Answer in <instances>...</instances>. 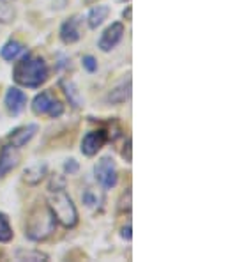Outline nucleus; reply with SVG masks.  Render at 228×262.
Listing matches in <instances>:
<instances>
[{"instance_id":"a878e982","label":"nucleus","mask_w":228,"mask_h":262,"mask_svg":"<svg viewBox=\"0 0 228 262\" xmlns=\"http://www.w3.org/2000/svg\"><path fill=\"white\" fill-rule=\"evenodd\" d=\"M121 236L124 237L126 241L133 239V234H131V223H127V225L122 227V229H121Z\"/></svg>"},{"instance_id":"0eeeda50","label":"nucleus","mask_w":228,"mask_h":262,"mask_svg":"<svg viewBox=\"0 0 228 262\" xmlns=\"http://www.w3.org/2000/svg\"><path fill=\"white\" fill-rule=\"evenodd\" d=\"M20 165V152L14 145H4L0 151V179H4L11 170Z\"/></svg>"},{"instance_id":"6e6552de","label":"nucleus","mask_w":228,"mask_h":262,"mask_svg":"<svg viewBox=\"0 0 228 262\" xmlns=\"http://www.w3.org/2000/svg\"><path fill=\"white\" fill-rule=\"evenodd\" d=\"M4 103H6V108L9 110V114L20 115L27 106V94L18 87H9L4 96Z\"/></svg>"},{"instance_id":"7ed1b4c3","label":"nucleus","mask_w":228,"mask_h":262,"mask_svg":"<svg viewBox=\"0 0 228 262\" xmlns=\"http://www.w3.org/2000/svg\"><path fill=\"white\" fill-rule=\"evenodd\" d=\"M57 222L53 218V214L50 213L48 206L46 207H36L30 213L29 222L25 225V236L30 241H42L46 237H50L55 232Z\"/></svg>"},{"instance_id":"5701e85b","label":"nucleus","mask_w":228,"mask_h":262,"mask_svg":"<svg viewBox=\"0 0 228 262\" xmlns=\"http://www.w3.org/2000/svg\"><path fill=\"white\" fill-rule=\"evenodd\" d=\"M78 168H80V165H78V161L76 160H67L64 163V172L65 174H69V176H73V174H76V172H78Z\"/></svg>"},{"instance_id":"2eb2a0df","label":"nucleus","mask_w":228,"mask_h":262,"mask_svg":"<svg viewBox=\"0 0 228 262\" xmlns=\"http://www.w3.org/2000/svg\"><path fill=\"white\" fill-rule=\"evenodd\" d=\"M60 87L64 89L65 98L69 99V103H71V105L75 106V108H78V106L83 105L82 92L78 91V87H76L75 83L71 82V80H62V82H60Z\"/></svg>"},{"instance_id":"9b49d317","label":"nucleus","mask_w":228,"mask_h":262,"mask_svg":"<svg viewBox=\"0 0 228 262\" xmlns=\"http://www.w3.org/2000/svg\"><path fill=\"white\" fill-rule=\"evenodd\" d=\"M46 176H48V165H46L44 161H37V163L30 165L29 168H25V172H23V181H25L27 184H30V186H36V184H39Z\"/></svg>"},{"instance_id":"f3484780","label":"nucleus","mask_w":228,"mask_h":262,"mask_svg":"<svg viewBox=\"0 0 228 262\" xmlns=\"http://www.w3.org/2000/svg\"><path fill=\"white\" fill-rule=\"evenodd\" d=\"M82 202L85 204V207L88 209H98L103 204V195L99 191H96L94 188H87L82 193Z\"/></svg>"},{"instance_id":"20e7f679","label":"nucleus","mask_w":228,"mask_h":262,"mask_svg":"<svg viewBox=\"0 0 228 262\" xmlns=\"http://www.w3.org/2000/svg\"><path fill=\"white\" fill-rule=\"evenodd\" d=\"M96 181L103 190H111L117 186V167L110 156H103L94 167Z\"/></svg>"},{"instance_id":"f8f14e48","label":"nucleus","mask_w":228,"mask_h":262,"mask_svg":"<svg viewBox=\"0 0 228 262\" xmlns=\"http://www.w3.org/2000/svg\"><path fill=\"white\" fill-rule=\"evenodd\" d=\"M129 98H131V78H127L126 82H122L121 85H117L108 92L106 103L108 105H122Z\"/></svg>"},{"instance_id":"b1692460","label":"nucleus","mask_w":228,"mask_h":262,"mask_svg":"<svg viewBox=\"0 0 228 262\" xmlns=\"http://www.w3.org/2000/svg\"><path fill=\"white\" fill-rule=\"evenodd\" d=\"M65 188V181L62 176H57L52 179V183H50V191H57V190H64Z\"/></svg>"},{"instance_id":"4be33fe9","label":"nucleus","mask_w":228,"mask_h":262,"mask_svg":"<svg viewBox=\"0 0 228 262\" xmlns=\"http://www.w3.org/2000/svg\"><path fill=\"white\" fill-rule=\"evenodd\" d=\"M82 64H83V68L87 69L88 73H96V71H98V60H96L92 55H85L83 59H82Z\"/></svg>"},{"instance_id":"f257e3e1","label":"nucleus","mask_w":228,"mask_h":262,"mask_svg":"<svg viewBox=\"0 0 228 262\" xmlns=\"http://www.w3.org/2000/svg\"><path fill=\"white\" fill-rule=\"evenodd\" d=\"M18 62L13 68V80L21 87L37 89L48 80V66L44 59L32 53H23V57L16 59Z\"/></svg>"},{"instance_id":"412c9836","label":"nucleus","mask_w":228,"mask_h":262,"mask_svg":"<svg viewBox=\"0 0 228 262\" xmlns=\"http://www.w3.org/2000/svg\"><path fill=\"white\" fill-rule=\"evenodd\" d=\"M62 114H64V105L59 101V99H53L52 105H50V108H48V114H46V115H50L52 119H59Z\"/></svg>"},{"instance_id":"a211bd4d","label":"nucleus","mask_w":228,"mask_h":262,"mask_svg":"<svg viewBox=\"0 0 228 262\" xmlns=\"http://www.w3.org/2000/svg\"><path fill=\"white\" fill-rule=\"evenodd\" d=\"M14 232L9 223V216L6 213H0V243H9L13 239Z\"/></svg>"},{"instance_id":"ddd939ff","label":"nucleus","mask_w":228,"mask_h":262,"mask_svg":"<svg viewBox=\"0 0 228 262\" xmlns=\"http://www.w3.org/2000/svg\"><path fill=\"white\" fill-rule=\"evenodd\" d=\"M25 52L27 50L21 43H18V41H7V43L2 46V50H0V57H2L4 60L13 62V60L20 59Z\"/></svg>"},{"instance_id":"bb28decb","label":"nucleus","mask_w":228,"mask_h":262,"mask_svg":"<svg viewBox=\"0 0 228 262\" xmlns=\"http://www.w3.org/2000/svg\"><path fill=\"white\" fill-rule=\"evenodd\" d=\"M124 18L131 20V7H127V11H124Z\"/></svg>"},{"instance_id":"aec40b11","label":"nucleus","mask_w":228,"mask_h":262,"mask_svg":"<svg viewBox=\"0 0 228 262\" xmlns=\"http://www.w3.org/2000/svg\"><path fill=\"white\" fill-rule=\"evenodd\" d=\"M117 211L121 214L131 213V188H127L126 191H122L121 199H119V204H117Z\"/></svg>"},{"instance_id":"9d476101","label":"nucleus","mask_w":228,"mask_h":262,"mask_svg":"<svg viewBox=\"0 0 228 262\" xmlns=\"http://www.w3.org/2000/svg\"><path fill=\"white\" fill-rule=\"evenodd\" d=\"M60 41L64 45H73L76 41H80L82 34H80V27H78V18L73 16L69 20H65L62 25H60Z\"/></svg>"},{"instance_id":"6ab92c4d","label":"nucleus","mask_w":228,"mask_h":262,"mask_svg":"<svg viewBox=\"0 0 228 262\" xmlns=\"http://www.w3.org/2000/svg\"><path fill=\"white\" fill-rule=\"evenodd\" d=\"M14 255H16L18 260H34V262L48 260V255L39 252V250H18Z\"/></svg>"},{"instance_id":"dca6fc26","label":"nucleus","mask_w":228,"mask_h":262,"mask_svg":"<svg viewBox=\"0 0 228 262\" xmlns=\"http://www.w3.org/2000/svg\"><path fill=\"white\" fill-rule=\"evenodd\" d=\"M53 99H55V98H53L48 91H42L41 94H37L36 98H34L32 112L36 115H46V114H48V108H50V105H52Z\"/></svg>"},{"instance_id":"1a4fd4ad","label":"nucleus","mask_w":228,"mask_h":262,"mask_svg":"<svg viewBox=\"0 0 228 262\" xmlns=\"http://www.w3.org/2000/svg\"><path fill=\"white\" fill-rule=\"evenodd\" d=\"M37 124H27V126H21V128L14 129L13 133L9 135V144L14 145L16 149H21L23 145H27L37 133Z\"/></svg>"},{"instance_id":"cd10ccee","label":"nucleus","mask_w":228,"mask_h":262,"mask_svg":"<svg viewBox=\"0 0 228 262\" xmlns=\"http://www.w3.org/2000/svg\"><path fill=\"white\" fill-rule=\"evenodd\" d=\"M117 2H126V0H117Z\"/></svg>"},{"instance_id":"39448f33","label":"nucleus","mask_w":228,"mask_h":262,"mask_svg":"<svg viewBox=\"0 0 228 262\" xmlns=\"http://www.w3.org/2000/svg\"><path fill=\"white\" fill-rule=\"evenodd\" d=\"M108 142V133L104 129H94V131H88L87 135L83 137L82 140V154L87 158L96 156L101 149L106 145Z\"/></svg>"},{"instance_id":"4468645a","label":"nucleus","mask_w":228,"mask_h":262,"mask_svg":"<svg viewBox=\"0 0 228 262\" xmlns=\"http://www.w3.org/2000/svg\"><path fill=\"white\" fill-rule=\"evenodd\" d=\"M108 14H110V7L108 6H96L90 9V13L87 14V23L90 29H98V27H101L104 20L108 18Z\"/></svg>"},{"instance_id":"393cba45","label":"nucleus","mask_w":228,"mask_h":262,"mask_svg":"<svg viewBox=\"0 0 228 262\" xmlns=\"http://www.w3.org/2000/svg\"><path fill=\"white\" fill-rule=\"evenodd\" d=\"M122 158L126 160V163H131L133 161V154H131V138H127L124 149H122Z\"/></svg>"},{"instance_id":"f03ea898","label":"nucleus","mask_w":228,"mask_h":262,"mask_svg":"<svg viewBox=\"0 0 228 262\" xmlns=\"http://www.w3.org/2000/svg\"><path fill=\"white\" fill-rule=\"evenodd\" d=\"M48 209L53 214L57 223H60L65 229H75L78 225V209H76L73 199L65 193L64 190L52 191V195L48 196Z\"/></svg>"},{"instance_id":"423d86ee","label":"nucleus","mask_w":228,"mask_h":262,"mask_svg":"<svg viewBox=\"0 0 228 262\" xmlns=\"http://www.w3.org/2000/svg\"><path fill=\"white\" fill-rule=\"evenodd\" d=\"M124 32H126L124 23H121V21H115V23H111L110 27H106V30L101 34L99 43H98L101 52H111V50L122 41Z\"/></svg>"}]
</instances>
